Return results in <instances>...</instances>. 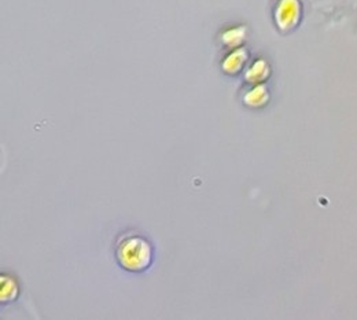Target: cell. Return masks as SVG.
<instances>
[{"label":"cell","instance_id":"7","mask_svg":"<svg viewBox=\"0 0 357 320\" xmlns=\"http://www.w3.org/2000/svg\"><path fill=\"white\" fill-rule=\"evenodd\" d=\"M245 38V29L243 28H235L228 32H225L223 36L224 43L228 46H239L241 42Z\"/></svg>","mask_w":357,"mask_h":320},{"label":"cell","instance_id":"5","mask_svg":"<svg viewBox=\"0 0 357 320\" xmlns=\"http://www.w3.org/2000/svg\"><path fill=\"white\" fill-rule=\"evenodd\" d=\"M268 73H269V68L267 63L264 61H256L250 66V69L246 72V80L257 84L267 79Z\"/></svg>","mask_w":357,"mask_h":320},{"label":"cell","instance_id":"4","mask_svg":"<svg viewBox=\"0 0 357 320\" xmlns=\"http://www.w3.org/2000/svg\"><path fill=\"white\" fill-rule=\"evenodd\" d=\"M0 297L3 303L13 301L18 296V283L15 279L7 275H1L0 277Z\"/></svg>","mask_w":357,"mask_h":320},{"label":"cell","instance_id":"6","mask_svg":"<svg viewBox=\"0 0 357 320\" xmlns=\"http://www.w3.org/2000/svg\"><path fill=\"white\" fill-rule=\"evenodd\" d=\"M268 100V92L264 86H256L253 90L246 93L245 102L246 105L252 107H259L263 106Z\"/></svg>","mask_w":357,"mask_h":320},{"label":"cell","instance_id":"3","mask_svg":"<svg viewBox=\"0 0 357 320\" xmlns=\"http://www.w3.org/2000/svg\"><path fill=\"white\" fill-rule=\"evenodd\" d=\"M246 59H248V54L243 48H238L232 51L223 61L224 72L229 75L239 72L243 68V63L246 62Z\"/></svg>","mask_w":357,"mask_h":320},{"label":"cell","instance_id":"2","mask_svg":"<svg viewBox=\"0 0 357 320\" xmlns=\"http://www.w3.org/2000/svg\"><path fill=\"white\" fill-rule=\"evenodd\" d=\"M301 7L298 0H279L275 8V21L279 29L290 31L293 29L300 20Z\"/></svg>","mask_w":357,"mask_h":320},{"label":"cell","instance_id":"1","mask_svg":"<svg viewBox=\"0 0 357 320\" xmlns=\"http://www.w3.org/2000/svg\"><path fill=\"white\" fill-rule=\"evenodd\" d=\"M117 259L126 270L140 273L150 266L153 250L144 238L128 236L120 242L117 247Z\"/></svg>","mask_w":357,"mask_h":320}]
</instances>
